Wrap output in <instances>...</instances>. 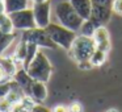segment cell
I'll return each instance as SVG.
<instances>
[{
  "mask_svg": "<svg viewBox=\"0 0 122 112\" xmlns=\"http://www.w3.org/2000/svg\"><path fill=\"white\" fill-rule=\"evenodd\" d=\"M54 13L58 20V22L61 25H63L64 28L74 30V32H80L84 20L77 15V12L74 9V7L71 6L68 0L64 1H59L55 7H54Z\"/></svg>",
  "mask_w": 122,
  "mask_h": 112,
  "instance_id": "6da1fadb",
  "label": "cell"
},
{
  "mask_svg": "<svg viewBox=\"0 0 122 112\" xmlns=\"http://www.w3.org/2000/svg\"><path fill=\"white\" fill-rule=\"evenodd\" d=\"M96 50V44L92 37H87L83 34H77L72 46L68 50V56L74 59L76 63L83 61H89L92 54Z\"/></svg>",
  "mask_w": 122,
  "mask_h": 112,
  "instance_id": "7a4b0ae2",
  "label": "cell"
},
{
  "mask_svg": "<svg viewBox=\"0 0 122 112\" xmlns=\"http://www.w3.org/2000/svg\"><path fill=\"white\" fill-rule=\"evenodd\" d=\"M26 73L33 80H40V82H47L53 73V66L47 57L43 54V51L38 50L37 54L34 56L33 61L28 66Z\"/></svg>",
  "mask_w": 122,
  "mask_h": 112,
  "instance_id": "3957f363",
  "label": "cell"
},
{
  "mask_svg": "<svg viewBox=\"0 0 122 112\" xmlns=\"http://www.w3.org/2000/svg\"><path fill=\"white\" fill-rule=\"evenodd\" d=\"M46 32H47L49 37L51 38L54 44L59 48L64 49V50L68 51L70 48L72 46V42L76 38V32L68 29V28H64L63 25L61 24H54V22H50L47 28H45Z\"/></svg>",
  "mask_w": 122,
  "mask_h": 112,
  "instance_id": "277c9868",
  "label": "cell"
},
{
  "mask_svg": "<svg viewBox=\"0 0 122 112\" xmlns=\"http://www.w3.org/2000/svg\"><path fill=\"white\" fill-rule=\"evenodd\" d=\"M21 40L34 44L38 48H49V49L56 48V45L49 37L46 29H42V28H33V29H29V30H24Z\"/></svg>",
  "mask_w": 122,
  "mask_h": 112,
  "instance_id": "5b68a950",
  "label": "cell"
},
{
  "mask_svg": "<svg viewBox=\"0 0 122 112\" xmlns=\"http://www.w3.org/2000/svg\"><path fill=\"white\" fill-rule=\"evenodd\" d=\"M11 20L13 22V27L16 30H29L33 28H37L36 25V20H34V13H33L32 7L22 11H17L9 15Z\"/></svg>",
  "mask_w": 122,
  "mask_h": 112,
  "instance_id": "8992f818",
  "label": "cell"
},
{
  "mask_svg": "<svg viewBox=\"0 0 122 112\" xmlns=\"http://www.w3.org/2000/svg\"><path fill=\"white\" fill-rule=\"evenodd\" d=\"M33 13H34V20L37 28H45L50 24V13H51V3L50 0L45 3H36L32 6Z\"/></svg>",
  "mask_w": 122,
  "mask_h": 112,
  "instance_id": "52a82bcc",
  "label": "cell"
},
{
  "mask_svg": "<svg viewBox=\"0 0 122 112\" xmlns=\"http://www.w3.org/2000/svg\"><path fill=\"white\" fill-rule=\"evenodd\" d=\"M92 38L96 44V49H100V50L105 51V53H108V51L110 50V48H112L110 34H109L108 29H106L104 25H98V27L96 28Z\"/></svg>",
  "mask_w": 122,
  "mask_h": 112,
  "instance_id": "ba28073f",
  "label": "cell"
},
{
  "mask_svg": "<svg viewBox=\"0 0 122 112\" xmlns=\"http://www.w3.org/2000/svg\"><path fill=\"white\" fill-rule=\"evenodd\" d=\"M47 95H49V91H47V87H46V83L40 82V80H33L28 96H30L36 104H42L46 100Z\"/></svg>",
  "mask_w": 122,
  "mask_h": 112,
  "instance_id": "9c48e42d",
  "label": "cell"
},
{
  "mask_svg": "<svg viewBox=\"0 0 122 112\" xmlns=\"http://www.w3.org/2000/svg\"><path fill=\"white\" fill-rule=\"evenodd\" d=\"M74 9L77 12L83 20H91L93 12V3L92 0H68Z\"/></svg>",
  "mask_w": 122,
  "mask_h": 112,
  "instance_id": "30bf717a",
  "label": "cell"
},
{
  "mask_svg": "<svg viewBox=\"0 0 122 112\" xmlns=\"http://www.w3.org/2000/svg\"><path fill=\"white\" fill-rule=\"evenodd\" d=\"M13 80L20 86V88L25 92V95H29V90H30V86H32V83H33V79L29 77L26 70L19 69V71H17L16 75L13 77Z\"/></svg>",
  "mask_w": 122,
  "mask_h": 112,
  "instance_id": "8fae6325",
  "label": "cell"
},
{
  "mask_svg": "<svg viewBox=\"0 0 122 112\" xmlns=\"http://www.w3.org/2000/svg\"><path fill=\"white\" fill-rule=\"evenodd\" d=\"M4 4H5V12L8 15L30 8L33 6L32 0H4Z\"/></svg>",
  "mask_w": 122,
  "mask_h": 112,
  "instance_id": "7c38bea8",
  "label": "cell"
},
{
  "mask_svg": "<svg viewBox=\"0 0 122 112\" xmlns=\"http://www.w3.org/2000/svg\"><path fill=\"white\" fill-rule=\"evenodd\" d=\"M16 40V33H5L0 30V56H5L7 49Z\"/></svg>",
  "mask_w": 122,
  "mask_h": 112,
  "instance_id": "4fadbf2b",
  "label": "cell"
},
{
  "mask_svg": "<svg viewBox=\"0 0 122 112\" xmlns=\"http://www.w3.org/2000/svg\"><path fill=\"white\" fill-rule=\"evenodd\" d=\"M0 30L5 33H15V30H16L11 20V16L7 12L0 13Z\"/></svg>",
  "mask_w": 122,
  "mask_h": 112,
  "instance_id": "5bb4252c",
  "label": "cell"
},
{
  "mask_svg": "<svg viewBox=\"0 0 122 112\" xmlns=\"http://www.w3.org/2000/svg\"><path fill=\"white\" fill-rule=\"evenodd\" d=\"M98 25H96V22L93 21V20H85V21L83 22L81 28H80V33H81L83 36H87V37H92Z\"/></svg>",
  "mask_w": 122,
  "mask_h": 112,
  "instance_id": "9a60e30c",
  "label": "cell"
},
{
  "mask_svg": "<svg viewBox=\"0 0 122 112\" xmlns=\"http://www.w3.org/2000/svg\"><path fill=\"white\" fill-rule=\"evenodd\" d=\"M106 54L105 51L100 50V49H96L95 53L92 54V57H91V63H92L93 67H97V66H101V65L104 63V62L106 61Z\"/></svg>",
  "mask_w": 122,
  "mask_h": 112,
  "instance_id": "2e32d148",
  "label": "cell"
},
{
  "mask_svg": "<svg viewBox=\"0 0 122 112\" xmlns=\"http://www.w3.org/2000/svg\"><path fill=\"white\" fill-rule=\"evenodd\" d=\"M15 84H16V82L13 79L8 80V82L0 83V100H3V99H5L8 96V94L11 92V90L13 88Z\"/></svg>",
  "mask_w": 122,
  "mask_h": 112,
  "instance_id": "e0dca14e",
  "label": "cell"
},
{
  "mask_svg": "<svg viewBox=\"0 0 122 112\" xmlns=\"http://www.w3.org/2000/svg\"><path fill=\"white\" fill-rule=\"evenodd\" d=\"M112 12L118 16H122V0H113L112 1Z\"/></svg>",
  "mask_w": 122,
  "mask_h": 112,
  "instance_id": "ac0fdd59",
  "label": "cell"
},
{
  "mask_svg": "<svg viewBox=\"0 0 122 112\" xmlns=\"http://www.w3.org/2000/svg\"><path fill=\"white\" fill-rule=\"evenodd\" d=\"M68 111L70 112H83V106L77 101H74L68 106Z\"/></svg>",
  "mask_w": 122,
  "mask_h": 112,
  "instance_id": "d6986e66",
  "label": "cell"
},
{
  "mask_svg": "<svg viewBox=\"0 0 122 112\" xmlns=\"http://www.w3.org/2000/svg\"><path fill=\"white\" fill-rule=\"evenodd\" d=\"M30 112H51V111L49 108H46V107H43L42 104H36Z\"/></svg>",
  "mask_w": 122,
  "mask_h": 112,
  "instance_id": "ffe728a7",
  "label": "cell"
},
{
  "mask_svg": "<svg viewBox=\"0 0 122 112\" xmlns=\"http://www.w3.org/2000/svg\"><path fill=\"white\" fill-rule=\"evenodd\" d=\"M77 66L81 70H89L93 67L92 63H91V61H83V62H80V63H77Z\"/></svg>",
  "mask_w": 122,
  "mask_h": 112,
  "instance_id": "44dd1931",
  "label": "cell"
},
{
  "mask_svg": "<svg viewBox=\"0 0 122 112\" xmlns=\"http://www.w3.org/2000/svg\"><path fill=\"white\" fill-rule=\"evenodd\" d=\"M51 112H70V111H68V107L67 106L58 104V106H55L53 109H51Z\"/></svg>",
  "mask_w": 122,
  "mask_h": 112,
  "instance_id": "7402d4cb",
  "label": "cell"
},
{
  "mask_svg": "<svg viewBox=\"0 0 122 112\" xmlns=\"http://www.w3.org/2000/svg\"><path fill=\"white\" fill-rule=\"evenodd\" d=\"M8 80H11V79L7 77V74H5V71H4V69L1 67V65H0V83L8 82Z\"/></svg>",
  "mask_w": 122,
  "mask_h": 112,
  "instance_id": "603a6c76",
  "label": "cell"
},
{
  "mask_svg": "<svg viewBox=\"0 0 122 112\" xmlns=\"http://www.w3.org/2000/svg\"><path fill=\"white\" fill-rule=\"evenodd\" d=\"M3 12H5V4H4V0H1L0 1V13H3Z\"/></svg>",
  "mask_w": 122,
  "mask_h": 112,
  "instance_id": "cb8c5ba5",
  "label": "cell"
},
{
  "mask_svg": "<svg viewBox=\"0 0 122 112\" xmlns=\"http://www.w3.org/2000/svg\"><path fill=\"white\" fill-rule=\"evenodd\" d=\"M45 1H49V0H32L33 4H36V3H45Z\"/></svg>",
  "mask_w": 122,
  "mask_h": 112,
  "instance_id": "d4e9b609",
  "label": "cell"
},
{
  "mask_svg": "<svg viewBox=\"0 0 122 112\" xmlns=\"http://www.w3.org/2000/svg\"><path fill=\"white\" fill-rule=\"evenodd\" d=\"M106 112H118V111H117V109H114V108H110V109H108Z\"/></svg>",
  "mask_w": 122,
  "mask_h": 112,
  "instance_id": "484cf974",
  "label": "cell"
},
{
  "mask_svg": "<svg viewBox=\"0 0 122 112\" xmlns=\"http://www.w3.org/2000/svg\"><path fill=\"white\" fill-rule=\"evenodd\" d=\"M8 112H11V111H8Z\"/></svg>",
  "mask_w": 122,
  "mask_h": 112,
  "instance_id": "4316f807",
  "label": "cell"
}]
</instances>
